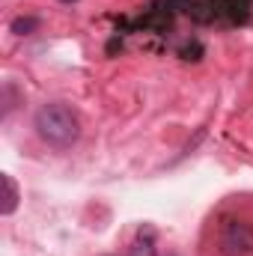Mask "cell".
Masks as SVG:
<instances>
[{
  "instance_id": "5b68a950",
  "label": "cell",
  "mask_w": 253,
  "mask_h": 256,
  "mask_svg": "<svg viewBox=\"0 0 253 256\" xmlns=\"http://www.w3.org/2000/svg\"><path fill=\"white\" fill-rule=\"evenodd\" d=\"M9 30H12L15 36H30V33L39 30V18H33V15H21V18H15V21L9 24Z\"/></svg>"
},
{
  "instance_id": "6da1fadb",
  "label": "cell",
  "mask_w": 253,
  "mask_h": 256,
  "mask_svg": "<svg viewBox=\"0 0 253 256\" xmlns=\"http://www.w3.org/2000/svg\"><path fill=\"white\" fill-rule=\"evenodd\" d=\"M33 128H36V134H39L48 146L66 149V146H72V143L80 137V116H78L66 102H48V104H42V108L36 110Z\"/></svg>"
},
{
  "instance_id": "3957f363",
  "label": "cell",
  "mask_w": 253,
  "mask_h": 256,
  "mask_svg": "<svg viewBox=\"0 0 253 256\" xmlns=\"http://www.w3.org/2000/svg\"><path fill=\"white\" fill-rule=\"evenodd\" d=\"M0 185H3L0 214H3V218H9V214H15V208H18V202H21V191H18V185H15V179H12L9 173H3V176H0Z\"/></svg>"
},
{
  "instance_id": "7a4b0ae2",
  "label": "cell",
  "mask_w": 253,
  "mask_h": 256,
  "mask_svg": "<svg viewBox=\"0 0 253 256\" xmlns=\"http://www.w3.org/2000/svg\"><path fill=\"white\" fill-rule=\"evenodd\" d=\"M220 250H224V256L253 254V226L242 224V220H230L220 232Z\"/></svg>"
},
{
  "instance_id": "277c9868",
  "label": "cell",
  "mask_w": 253,
  "mask_h": 256,
  "mask_svg": "<svg viewBox=\"0 0 253 256\" xmlns=\"http://www.w3.org/2000/svg\"><path fill=\"white\" fill-rule=\"evenodd\" d=\"M131 256H155V232L149 226L137 232V238L131 244Z\"/></svg>"
},
{
  "instance_id": "8992f818",
  "label": "cell",
  "mask_w": 253,
  "mask_h": 256,
  "mask_svg": "<svg viewBox=\"0 0 253 256\" xmlns=\"http://www.w3.org/2000/svg\"><path fill=\"white\" fill-rule=\"evenodd\" d=\"M63 3H72V0H63Z\"/></svg>"
}]
</instances>
